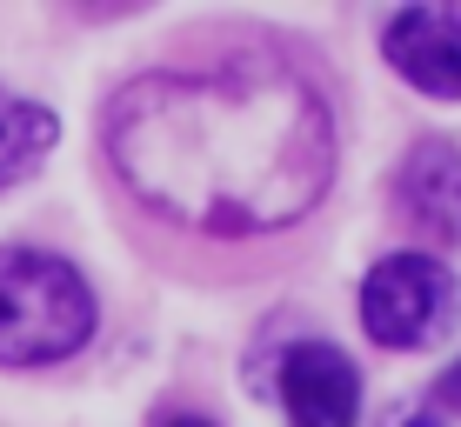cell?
Listing matches in <instances>:
<instances>
[{
	"instance_id": "1",
	"label": "cell",
	"mask_w": 461,
	"mask_h": 427,
	"mask_svg": "<svg viewBox=\"0 0 461 427\" xmlns=\"http://www.w3.org/2000/svg\"><path fill=\"white\" fill-rule=\"evenodd\" d=\"M107 154L154 214L208 234L288 227L335 173V128L301 74L228 60L121 87Z\"/></svg>"
},
{
	"instance_id": "2",
	"label": "cell",
	"mask_w": 461,
	"mask_h": 427,
	"mask_svg": "<svg viewBox=\"0 0 461 427\" xmlns=\"http://www.w3.org/2000/svg\"><path fill=\"white\" fill-rule=\"evenodd\" d=\"M94 334V294L60 254L0 247V368L68 360Z\"/></svg>"
},
{
	"instance_id": "3",
	"label": "cell",
	"mask_w": 461,
	"mask_h": 427,
	"mask_svg": "<svg viewBox=\"0 0 461 427\" xmlns=\"http://www.w3.org/2000/svg\"><path fill=\"white\" fill-rule=\"evenodd\" d=\"M461 314V288L435 254H388L361 280V327L381 347H435Z\"/></svg>"
},
{
	"instance_id": "4",
	"label": "cell",
	"mask_w": 461,
	"mask_h": 427,
	"mask_svg": "<svg viewBox=\"0 0 461 427\" xmlns=\"http://www.w3.org/2000/svg\"><path fill=\"white\" fill-rule=\"evenodd\" d=\"M281 401H288L294 427H355L361 414L355 360L335 341H294L281 360Z\"/></svg>"
},
{
	"instance_id": "5",
	"label": "cell",
	"mask_w": 461,
	"mask_h": 427,
	"mask_svg": "<svg viewBox=\"0 0 461 427\" xmlns=\"http://www.w3.org/2000/svg\"><path fill=\"white\" fill-rule=\"evenodd\" d=\"M381 47L402 67V81H415L421 93H441V101H461V13L455 7H402Z\"/></svg>"
},
{
	"instance_id": "6",
	"label": "cell",
	"mask_w": 461,
	"mask_h": 427,
	"mask_svg": "<svg viewBox=\"0 0 461 427\" xmlns=\"http://www.w3.org/2000/svg\"><path fill=\"white\" fill-rule=\"evenodd\" d=\"M394 208L435 241H461V154L448 140H421L408 147L402 181H394Z\"/></svg>"
},
{
	"instance_id": "7",
	"label": "cell",
	"mask_w": 461,
	"mask_h": 427,
	"mask_svg": "<svg viewBox=\"0 0 461 427\" xmlns=\"http://www.w3.org/2000/svg\"><path fill=\"white\" fill-rule=\"evenodd\" d=\"M54 114L34 101H0V194H7L14 181H21L27 167L41 161L47 147H54Z\"/></svg>"
},
{
	"instance_id": "8",
	"label": "cell",
	"mask_w": 461,
	"mask_h": 427,
	"mask_svg": "<svg viewBox=\"0 0 461 427\" xmlns=\"http://www.w3.org/2000/svg\"><path fill=\"white\" fill-rule=\"evenodd\" d=\"M388 427H441V421H435V407H394Z\"/></svg>"
},
{
	"instance_id": "9",
	"label": "cell",
	"mask_w": 461,
	"mask_h": 427,
	"mask_svg": "<svg viewBox=\"0 0 461 427\" xmlns=\"http://www.w3.org/2000/svg\"><path fill=\"white\" fill-rule=\"evenodd\" d=\"M441 394H448V401L461 407V360H455V368H448V374H441Z\"/></svg>"
},
{
	"instance_id": "10",
	"label": "cell",
	"mask_w": 461,
	"mask_h": 427,
	"mask_svg": "<svg viewBox=\"0 0 461 427\" xmlns=\"http://www.w3.org/2000/svg\"><path fill=\"white\" fill-rule=\"evenodd\" d=\"M174 427H208V421H174Z\"/></svg>"
}]
</instances>
